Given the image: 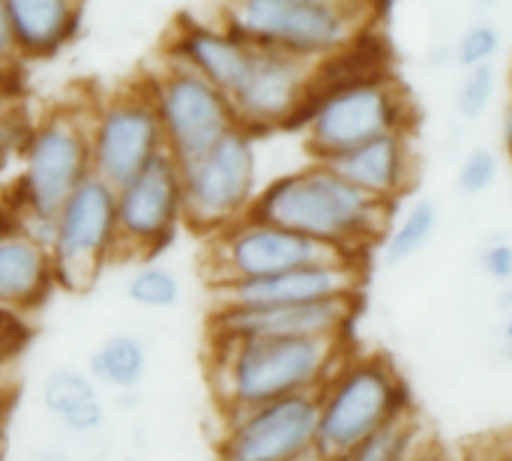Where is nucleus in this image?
Instances as JSON below:
<instances>
[{
    "label": "nucleus",
    "mask_w": 512,
    "mask_h": 461,
    "mask_svg": "<svg viewBox=\"0 0 512 461\" xmlns=\"http://www.w3.org/2000/svg\"><path fill=\"white\" fill-rule=\"evenodd\" d=\"M249 216L351 255H369L390 231L393 204L372 198L330 162L312 159L309 165L264 183Z\"/></svg>",
    "instance_id": "obj_1"
},
{
    "label": "nucleus",
    "mask_w": 512,
    "mask_h": 461,
    "mask_svg": "<svg viewBox=\"0 0 512 461\" xmlns=\"http://www.w3.org/2000/svg\"><path fill=\"white\" fill-rule=\"evenodd\" d=\"M501 180V156L492 147H471L456 171L459 192L465 198H480L486 195L495 183Z\"/></svg>",
    "instance_id": "obj_28"
},
{
    "label": "nucleus",
    "mask_w": 512,
    "mask_h": 461,
    "mask_svg": "<svg viewBox=\"0 0 512 461\" xmlns=\"http://www.w3.org/2000/svg\"><path fill=\"white\" fill-rule=\"evenodd\" d=\"M219 21L258 48L318 63L369 36L372 0H225Z\"/></svg>",
    "instance_id": "obj_3"
},
{
    "label": "nucleus",
    "mask_w": 512,
    "mask_h": 461,
    "mask_svg": "<svg viewBox=\"0 0 512 461\" xmlns=\"http://www.w3.org/2000/svg\"><path fill=\"white\" fill-rule=\"evenodd\" d=\"M183 225V168L159 153L141 174L117 189V255L156 258Z\"/></svg>",
    "instance_id": "obj_13"
},
{
    "label": "nucleus",
    "mask_w": 512,
    "mask_h": 461,
    "mask_svg": "<svg viewBox=\"0 0 512 461\" xmlns=\"http://www.w3.org/2000/svg\"><path fill=\"white\" fill-rule=\"evenodd\" d=\"M3 66H0V108H3V102H6V87H3Z\"/></svg>",
    "instance_id": "obj_39"
},
{
    "label": "nucleus",
    "mask_w": 512,
    "mask_h": 461,
    "mask_svg": "<svg viewBox=\"0 0 512 461\" xmlns=\"http://www.w3.org/2000/svg\"><path fill=\"white\" fill-rule=\"evenodd\" d=\"M315 60L279 51V48H258L249 66V75L231 96L237 123L252 132H276V129H297L315 84Z\"/></svg>",
    "instance_id": "obj_14"
},
{
    "label": "nucleus",
    "mask_w": 512,
    "mask_h": 461,
    "mask_svg": "<svg viewBox=\"0 0 512 461\" xmlns=\"http://www.w3.org/2000/svg\"><path fill=\"white\" fill-rule=\"evenodd\" d=\"M15 318H18V315L0 312V363H3V360H6V354H12V348H15V339H12Z\"/></svg>",
    "instance_id": "obj_31"
},
{
    "label": "nucleus",
    "mask_w": 512,
    "mask_h": 461,
    "mask_svg": "<svg viewBox=\"0 0 512 461\" xmlns=\"http://www.w3.org/2000/svg\"><path fill=\"white\" fill-rule=\"evenodd\" d=\"M117 189L96 171L63 201L54 216L51 261L57 285L84 294L117 258Z\"/></svg>",
    "instance_id": "obj_8"
},
{
    "label": "nucleus",
    "mask_w": 512,
    "mask_h": 461,
    "mask_svg": "<svg viewBox=\"0 0 512 461\" xmlns=\"http://www.w3.org/2000/svg\"><path fill=\"white\" fill-rule=\"evenodd\" d=\"M501 3H504V0H474V6H477L480 15H492Z\"/></svg>",
    "instance_id": "obj_36"
},
{
    "label": "nucleus",
    "mask_w": 512,
    "mask_h": 461,
    "mask_svg": "<svg viewBox=\"0 0 512 461\" xmlns=\"http://www.w3.org/2000/svg\"><path fill=\"white\" fill-rule=\"evenodd\" d=\"M42 405L63 426V432L75 438H87L105 426L99 384L90 378V372H81L75 366H57L45 375Z\"/></svg>",
    "instance_id": "obj_21"
},
{
    "label": "nucleus",
    "mask_w": 512,
    "mask_h": 461,
    "mask_svg": "<svg viewBox=\"0 0 512 461\" xmlns=\"http://www.w3.org/2000/svg\"><path fill=\"white\" fill-rule=\"evenodd\" d=\"M123 461H135V459H123Z\"/></svg>",
    "instance_id": "obj_42"
},
{
    "label": "nucleus",
    "mask_w": 512,
    "mask_h": 461,
    "mask_svg": "<svg viewBox=\"0 0 512 461\" xmlns=\"http://www.w3.org/2000/svg\"><path fill=\"white\" fill-rule=\"evenodd\" d=\"M360 297H333L261 309H213L210 339L240 336H345L360 312Z\"/></svg>",
    "instance_id": "obj_16"
},
{
    "label": "nucleus",
    "mask_w": 512,
    "mask_h": 461,
    "mask_svg": "<svg viewBox=\"0 0 512 461\" xmlns=\"http://www.w3.org/2000/svg\"><path fill=\"white\" fill-rule=\"evenodd\" d=\"M33 461H78V459H72L69 453H63V450H36L33 453Z\"/></svg>",
    "instance_id": "obj_35"
},
{
    "label": "nucleus",
    "mask_w": 512,
    "mask_h": 461,
    "mask_svg": "<svg viewBox=\"0 0 512 461\" xmlns=\"http://www.w3.org/2000/svg\"><path fill=\"white\" fill-rule=\"evenodd\" d=\"M504 48V33L492 18H477L471 21L453 42V60L459 69H474L495 63Z\"/></svg>",
    "instance_id": "obj_26"
},
{
    "label": "nucleus",
    "mask_w": 512,
    "mask_h": 461,
    "mask_svg": "<svg viewBox=\"0 0 512 461\" xmlns=\"http://www.w3.org/2000/svg\"><path fill=\"white\" fill-rule=\"evenodd\" d=\"M501 336H504V345H507V351H512V309H510V312H507V318H504Z\"/></svg>",
    "instance_id": "obj_37"
},
{
    "label": "nucleus",
    "mask_w": 512,
    "mask_h": 461,
    "mask_svg": "<svg viewBox=\"0 0 512 461\" xmlns=\"http://www.w3.org/2000/svg\"><path fill=\"white\" fill-rule=\"evenodd\" d=\"M480 267L483 273L498 282V285H512V243L504 237H495L483 246L480 252Z\"/></svg>",
    "instance_id": "obj_29"
},
{
    "label": "nucleus",
    "mask_w": 512,
    "mask_h": 461,
    "mask_svg": "<svg viewBox=\"0 0 512 461\" xmlns=\"http://www.w3.org/2000/svg\"><path fill=\"white\" fill-rule=\"evenodd\" d=\"M54 285L51 249L21 225L0 228V312H36Z\"/></svg>",
    "instance_id": "obj_19"
},
{
    "label": "nucleus",
    "mask_w": 512,
    "mask_h": 461,
    "mask_svg": "<svg viewBox=\"0 0 512 461\" xmlns=\"http://www.w3.org/2000/svg\"><path fill=\"white\" fill-rule=\"evenodd\" d=\"M342 177L369 192L384 204H399L417 180V147L414 129H393L378 138H369L333 159H327Z\"/></svg>",
    "instance_id": "obj_18"
},
{
    "label": "nucleus",
    "mask_w": 512,
    "mask_h": 461,
    "mask_svg": "<svg viewBox=\"0 0 512 461\" xmlns=\"http://www.w3.org/2000/svg\"><path fill=\"white\" fill-rule=\"evenodd\" d=\"M147 84L165 129L168 153H174L180 162L201 156L222 135L240 126L231 96L171 57L150 72Z\"/></svg>",
    "instance_id": "obj_11"
},
{
    "label": "nucleus",
    "mask_w": 512,
    "mask_h": 461,
    "mask_svg": "<svg viewBox=\"0 0 512 461\" xmlns=\"http://www.w3.org/2000/svg\"><path fill=\"white\" fill-rule=\"evenodd\" d=\"M222 417L219 461H327L318 450V393H297Z\"/></svg>",
    "instance_id": "obj_10"
},
{
    "label": "nucleus",
    "mask_w": 512,
    "mask_h": 461,
    "mask_svg": "<svg viewBox=\"0 0 512 461\" xmlns=\"http://www.w3.org/2000/svg\"><path fill=\"white\" fill-rule=\"evenodd\" d=\"M90 120L93 111L57 108L33 126L21 150L18 225L45 246H51L57 210L93 174Z\"/></svg>",
    "instance_id": "obj_5"
},
{
    "label": "nucleus",
    "mask_w": 512,
    "mask_h": 461,
    "mask_svg": "<svg viewBox=\"0 0 512 461\" xmlns=\"http://www.w3.org/2000/svg\"><path fill=\"white\" fill-rule=\"evenodd\" d=\"M501 141H504V153H507V159L512 162V102L507 105V111H504V123H501Z\"/></svg>",
    "instance_id": "obj_34"
},
{
    "label": "nucleus",
    "mask_w": 512,
    "mask_h": 461,
    "mask_svg": "<svg viewBox=\"0 0 512 461\" xmlns=\"http://www.w3.org/2000/svg\"><path fill=\"white\" fill-rule=\"evenodd\" d=\"M342 258H366V255H351L336 246L318 243L306 234H297L291 228L255 216H243L240 222L207 237L204 267L210 285H228V282L264 279L294 267H306L318 261H342Z\"/></svg>",
    "instance_id": "obj_9"
},
{
    "label": "nucleus",
    "mask_w": 512,
    "mask_h": 461,
    "mask_svg": "<svg viewBox=\"0 0 512 461\" xmlns=\"http://www.w3.org/2000/svg\"><path fill=\"white\" fill-rule=\"evenodd\" d=\"M366 285V258L318 261L294 267L264 279H243L213 288V309H261V306H291L315 303L333 297L363 294Z\"/></svg>",
    "instance_id": "obj_15"
},
{
    "label": "nucleus",
    "mask_w": 512,
    "mask_h": 461,
    "mask_svg": "<svg viewBox=\"0 0 512 461\" xmlns=\"http://www.w3.org/2000/svg\"><path fill=\"white\" fill-rule=\"evenodd\" d=\"M90 144L93 171L114 189L129 183L159 153L168 150L165 129L147 81L123 87L93 108Z\"/></svg>",
    "instance_id": "obj_12"
},
{
    "label": "nucleus",
    "mask_w": 512,
    "mask_h": 461,
    "mask_svg": "<svg viewBox=\"0 0 512 461\" xmlns=\"http://www.w3.org/2000/svg\"><path fill=\"white\" fill-rule=\"evenodd\" d=\"M411 93L387 72L369 69L312 90L297 123L312 159H333L393 129H414Z\"/></svg>",
    "instance_id": "obj_4"
},
{
    "label": "nucleus",
    "mask_w": 512,
    "mask_h": 461,
    "mask_svg": "<svg viewBox=\"0 0 512 461\" xmlns=\"http://www.w3.org/2000/svg\"><path fill=\"white\" fill-rule=\"evenodd\" d=\"M18 60L21 57H18L15 39H12V24H9V15H6V0H0V66L9 69Z\"/></svg>",
    "instance_id": "obj_30"
},
{
    "label": "nucleus",
    "mask_w": 512,
    "mask_h": 461,
    "mask_svg": "<svg viewBox=\"0 0 512 461\" xmlns=\"http://www.w3.org/2000/svg\"><path fill=\"white\" fill-rule=\"evenodd\" d=\"M441 225V213L432 198H414L393 222L384 237L387 264H405L417 258L435 237Z\"/></svg>",
    "instance_id": "obj_23"
},
{
    "label": "nucleus",
    "mask_w": 512,
    "mask_h": 461,
    "mask_svg": "<svg viewBox=\"0 0 512 461\" xmlns=\"http://www.w3.org/2000/svg\"><path fill=\"white\" fill-rule=\"evenodd\" d=\"M0 171H3V159H0Z\"/></svg>",
    "instance_id": "obj_41"
},
{
    "label": "nucleus",
    "mask_w": 512,
    "mask_h": 461,
    "mask_svg": "<svg viewBox=\"0 0 512 461\" xmlns=\"http://www.w3.org/2000/svg\"><path fill=\"white\" fill-rule=\"evenodd\" d=\"M165 57L195 69L219 90L234 96L243 78L249 75L255 45L237 36L222 21L210 24L198 18H180L165 42Z\"/></svg>",
    "instance_id": "obj_17"
},
{
    "label": "nucleus",
    "mask_w": 512,
    "mask_h": 461,
    "mask_svg": "<svg viewBox=\"0 0 512 461\" xmlns=\"http://www.w3.org/2000/svg\"><path fill=\"white\" fill-rule=\"evenodd\" d=\"M501 461H512V450L510 453H501Z\"/></svg>",
    "instance_id": "obj_40"
},
{
    "label": "nucleus",
    "mask_w": 512,
    "mask_h": 461,
    "mask_svg": "<svg viewBox=\"0 0 512 461\" xmlns=\"http://www.w3.org/2000/svg\"><path fill=\"white\" fill-rule=\"evenodd\" d=\"M12 399H15V381L6 375L3 363H0V420L6 417V411L12 408Z\"/></svg>",
    "instance_id": "obj_32"
},
{
    "label": "nucleus",
    "mask_w": 512,
    "mask_h": 461,
    "mask_svg": "<svg viewBox=\"0 0 512 461\" xmlns=\"http://www.w3.org/2000/svg\"><path fill=\"white\" fill-rule=\"evenodd\" d=\"M423 438V429H420V420L411 414L387 423L384 429L372 432L366 441H360L357 447H351L345 456H339L336 461H408L426 441Z\"/></svg>",
    "instance_id": "obj_24"
},
{
    "label": "nucleus",
    "mask_w": 512,
    "mask_h": 461,
    "mask_svg": "<svg viewBox=\"0 0 512 461\" xmlns=\"http://www.w3.org/2000/svg\"><path fill=\"white\" fill-rule=\"evenodd\" d=\"M126 297H129V303H135L141 309L165 312V309H174L180 303L183 285L171 267L147 261L126 279Z\"/></svg>",
    "instance_id": "obj_25"
},
{
    "label": "nucleus",
    "mask_w": 512,
    "mask_h": 461,
    "mask_svg": "<svg viewBox=\"0 0 512 461\" xmlns=\"http://www.w3.org/2000/svg\"><path fill=\"white\" fill-rule=\"evenodd\" d=\"M318 399V450L327 461L345 456L414 408L405 378L384 354L345 357L318 390Z\"/></svg>",
    "instance_id": "obj_6"
},
{
    "label": "nucleus",
    "mask_w": 512,
    "mask_h": 461,
    "mask_svg": "<svg viewBox=\"0 0 512 461\" xmlns=\"http://www.w3.org/2000/svg\"><path fill=\"white\" fill-rule=\"evenodd\" d=\"M87 0H6L12 39L21 60H45L63 51L84 24Z\"/></svg>",
    "instance_id": "obj_20"
},
{
    "label": "nucleus",
    "mask_w": 512,
    "mask_h": 461,
    "mask_svg": "<svg viewBox=\"0 0 512 461\" xmlns=\"http://www.w3.org/2000/svg\"><path fill=\"white\" fill-rule=\"evenodd\" d=\"M345 357V336L210 339L207 375L222 414H228L297 393H318Z\"/></svg>",
    "instance_id": "obj_2"
},
{
    "label": "nucleus",
    "mask_w": 512,
    "mask_h": 461,
    "mask_svg": "<svg viewBox=\"0 0 512 461\" xmlns=\"http://www.w3.org/2000/svg\"><path fill=\"white\" fill-rule=\"evenodd\" d=\"M183 168V225L210 237L249 216L258 192L255 135L234 126L201 156L180 162Z\"/></svg>",
    "instance_id": "obj_7"
},
{
    "label": "nucleus",
    "mask_w": 512,
    "mask_h": 461,
    "mask_svg": "<svg viewBox=\"0 0 512 461\" xmlns=\"http://www.w3.org/2000/svg\"><path fill=\"white\" fill-rule=\"evenodd\" d=\"M408 461H447V456H444V450L438 447V444H432V441H426L414 456Z\"/></svg>",
    "instance_id": "obj_33"
},
{
    "label": "nucleus",
    "mask_w": 512,
    "mask_h": 461,
    "mask_svg": "<svg viewBox=\"0 0 512 461\" xmlns=\"http://www.w3.org/2000/svg\"><path fill=\"white\" fill-rule=\"evenodd\" d=\"M465 461H501V453H483V456H471Z\"/></svg>",
    "instance_id": "obj_38"
},
{
    "label": "nucleus",
    "mask_w": 512,
    "mask_h": 461,
    "mask_svg": "<svg viewBox=\"0 0 512 461\" xmlns=\"http://www.w3.org/2000/svg\"><path fill=\"white\" fill-rule=\"evenodd\" d=\"M498 90V72L495 63L486 66H474V69H462L459 87H456V111L462 120H480Z\"/></svg>",
    "instance_id": "obj_27"
},
{
    "label": "nucleus",
    "mask_w": 512,
    "mask_h": 461,
    "mask_svg": "<svg viewBox=\"0 0 512 461\" xmlns=\"http://www.w3.org/2000/svg\"><path fill=\"white\" fill-rule=\"evenodd\" d=\"M87 372L99 387L132 393L147 378V345L135 333H114L90 354Z\"/></svg>",
    "instance_id": "obj_22"
}]
</instances>
